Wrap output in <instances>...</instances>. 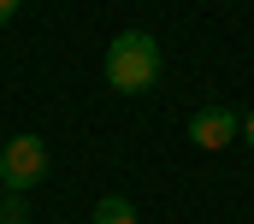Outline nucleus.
<instances>
[{
    "instance_id": "f257e3e1",
    "label": "nucleus",
    "mask_w": 254,
    "mask_h": 224,
    "mask_svg": "<svg viewBox=\"0 0 254 224\" xmlns=\"http://www.w3.org/2000/svg\"><path fill=\"white\" fill-rule=\"evenodd\" d=\"M107 83L119 95H148L160 83V42L148 30H119L107 48Z\"/></svg>"
},
{
    "instance_id": "f03ea898",
    "label": "nucleus",
    "mask_w": 254,
    "mask_h": 224,
    "mask_svg": "<svg viewBox=\"0 0 254 224\" xmlns=\"http://www.w3.org/2000/svg\"><path fill=\"white\" fill-rule=\"evenodd\" d=\"M42 177H48V142H42V136H30V130H18V136L0 148V189L30 195Z\"/></svg>"
},
{
    "instance_id": "7ed1b4c3",
    "label": "nucleus",
    "mask_w": 254,
    "mask_h": 224,
    "mask_svg": "<svg viewBox=\"0 0 254 224\" xmlns=\"http://www.w3.org/2000/svg\"><path fill=\"white\" fill-rule=\"evenodd\" d=\"M237 130H243V124H237V112H231V107H207V112H195V118H190V142L201 148V154L231 148Z\"/></svg>"
},
{
    "instance_id": "20e7f679",
    "label": "nucleus",
    "mask_w": 254,
    "mask_h": 224,
    "mask_svg": "<svg viewBox=\"0 0 254 224\" xmlns=\"http://www.w3.org/2000/svg\"><path fill=\"white\" fill-rule=\"evenodd\" d=\"M95 224H136V207L125 195H101L95 201Z\"/></svg>"
},
{
    "instance_id": "39448f33",
    "label": "nucleus",
    "mask_w": 254,
    "mask_h": 224,
    "mask_svg": "<svg viewBox=\"0 0 254 224\" xmlns=\"http://www.w3.org/2000/svg\"><path fill=\"white\" fill-rule=\"evenodd\" d=\"M0 224H30V207H24V195H0Z\"/></svg>"
},
{
    "instance_id": "423d86ee",
    "label": "nucleus",
    "mask_w": 254,
    "mask_h": 224,
    "mask_svg": "<svg viewBox=\"0 0 254 224\" xmlns=\"http://www.w3.org/2000/svg\"><path fill=\"white\" fill-rule=\"evenodd\" d=\"M18 18V0H0V24H12Z\"/></svg>"
},
{
    "instance_id": "0eeeda50",
    "label": "nucleus",
    "mask_w": 254,
    "mask_h": 224,
    "mask_svg": "<svg viewBox=\"0 0 254 224\" xmlns=\"http://www.w3.org/2000/svg\"><path fill=\"white\" fill-rule=\"evenodd\" d=\"M243 142H249V148H254V112H249V118H243Z\"/></svg>"
}]
</instances>
